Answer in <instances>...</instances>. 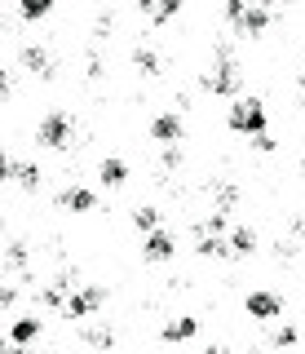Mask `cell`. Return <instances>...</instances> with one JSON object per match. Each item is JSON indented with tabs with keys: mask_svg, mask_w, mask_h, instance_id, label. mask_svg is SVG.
Here are the masks:
<instances>
[{
	"mask_svg": "<svg viewBox=\"0 0 305 354\" xmlns=\"http://www.w3.org/2000/svg\"><path fill=\"white\" fill-rule=\"evenodd\" d=\"M230 252V243L217 239V235H199V257H226Z\"/></svg>",
	"mask_w": 305,
	"mask_h": 354,
	"instance_id": "9a60e30c",
	"label": "cell"
},
{
	"mask_svg": "<svg viewBox=\"0 0 305 354\" xmlns=\"http://www.w3.org/2000/svg\"><path fill=\"white\" fill-rule=\"evenodd\" d=\"M204 88H208V93H235L239 88V71H235V62L226 58V53L213 62V71L204 75Z\"/></svg>",
	"mask_w": 305,
	"mask_h": 354,
	"instance_id": "277c9868",
	"label": "cell"
},
{
	"mask_svg": "<svg viewBox=\"0 0 305 354\" xmlns=\"http://www.w3.org/2000/svg\"><path fill=\"white\" fill-rule=\"evenodd\" d=\"M253 248H257V235H253L248 226H239L235 235H230V252H235V257H248Z\"/></svg>",
	"mask_w": 305,
	"mask_h": 354,
	"instance_id": "7c38bea8",
	"label": "cell"
},
{
	"mask_svg": "<svg viewBox=\"0 0 305 354\" xmlns=\"http://www.w3.org/2000/svg\"><path fill=\"white\" fill-rule=\"evenodd\" d=\"M124 177H128L124 160H102V182L106 186H124Z\"/></svg>",
	"mask_w": 305,
	"mask_h": 354,
	"instance_id": "5bb4252c",
	"label": "cell"
},
{
	"mask_svg": "<svg viewBox=\"0 0 305 354\" xmlns=\"http://www.w3.org/2000/svg\"><path fill=\"white\" fill-rule=\"evenodd\" d=\"M9 337H14V346H23V341L40 337V319H18V324L9 328Z\"/></svg>",
	"mask_w": 305,
	"mask_h": 354,
	"instance_id": "4fadbf2b",
	"label": "cell"
},
{
	"mask_svg": "<svg viewBox=\"0 0 305 354\" xmlns=\"http://www.w3.org/2000/svg\"><path fill=\"white\" fill-rule=\"evenodd\" d=\"M58 204H62V208H75V213H89L97 199H93V191H80V186H75V191H62Z\"/></svg>",
	"mask_w": 305,
	"mask_h": 354,
	"instance_id": "30bf717a",
	"label": "cell"
},
{
	"mask_svg": "<svg viewBox=\"0 0 305 354\" xmlns=\"http://www.w3.org/2000/svg\"><path fill=\"white\" fill-rule=\"evenodd\" d=\"M150 133H155V142H177V138H181V120L173 115V111H164V115H155Z\"/></svg>",
	"mask_w": 305,
	"mask_h": 354,
	"instance_id": "ba28073f",
	"label": "cell"
},
{
	"mask_svg": "<svg viewBox=\"0 0 305 354\" xmlns=\"http://www.w3.org/2000/svg\"><path fill=\"white\" fill-rule=\"evenodd\" d=\"M133 58H137V66H141L146 75H155V71H159V62H155V53H150V49H137Z\"/></svg>",
	"mask_w": 305,
	"mask_h": 354,
	"instance_id": "ffe728a7",
	"label": "cell"
},
{
	"mask_svg": "<svg viewBox=\"0 0 305 354\" xmlns=\"http://www.w3.org/2000/svg\"><path fill=\"white\" fill-rule=\"evenodd\" d=\"M226 18L235 22L239 36H261L270 22V9L266 0H226Z\"/></svg>",
	"mask_w": 305,
	"mask_h": 354,
	"instance_id": "6da1fadb",
	"label": "cell"
},
{
	"mask_svg": "<svg viewBox=\"0 0 305 354\" xmlns=\"http://www.w3.org/2000/svg\"><path fill=\"white\" fill-rule=\"evenodd\" d=\"M248 315H253V319H279L283 301L275 292H253V297H248Z\"/></svg>",
	"mask_w": 305,
	"mask_h": 354,
	"instance_id": "8992f818",
	"label": "cell"
},
{
	"mask_svg": "<svg viewBox=\"0 0 305 354\" xmlns=\"http://www.w3.org/2000/svg\"><path fill=\"white\" fill-rule=\"evenodd\" d=\"M141 257L146 261H168L173 257V239L164 235V230H150V239L141 243Z\"/></svg>",
	"mask_w": 305,
	"mask_h": 354,
	"instance_id": "52a82bcc",
	"label": "cell"
},
{
	"mask_svg": "<svg viewBox=\"0 0 305 354\" xmlns=\"http://www.w3.org/2000/svg\"><path fill=\"white\" fill-rule=\"evenodd\" d=\"M155 221H159L155 208H137V213H133V226L137 230H155Z\"/></svg>",
	"mask_w": 305,
	"mask_h": 354,
	"instance_id": "d6986e66",
	"label": "cell"
},
{
	"mask_svg": "<svg viewBox=\"0 0 305 354\" xmlns=\"http://www.w3.org/2000/svg\"><path fill=\"white\" fill-rule=\"evenodd\" d=\"M195 328H199L195 319H177V324L164 328V341H186V337H195Z\"/></svg>",
	"mask_w": 305,
	"mask_h": 354,
	"instance_id": "2e32d148",
	"label": "cell"
},
{
	"mask_svg": "<svg viewBox=\"0 0 305 354\" xmlns=\"http://www.w3.org/2000/svg\"><path fill=\"white\" fill-rule=\"evenodd\" d=\"M40 142H45V147H53V151L71 147V120L62 115V111L45 115V124H40Z\"/></svg>",
	"mask_w": 305,
	"mask_h": 354,
	"instance_id": "5b68a950",
	"label": "cell"
},
{
	"mask_svg": "<svg viewBox=\"0 0 305 354\" xmlns=\"http://www.w3.org/2000/svg\"><path fill=\"white\" fill-rule=\"evenodd\" d=\"M5 169L14 173V182L23 186V191H36V186H40V169H31V164H14V160H9Z\"/></svg>",
	"mask_w": 305,
	"mask_h": 354,
	"instance_id": "8fae6325",
	"label": "cell"
},
{
	"mask_svg": "<svg viewBox=\"0 0 305 354\" xmlns=\"http://www.w3.org/2000/svg\"><path fill=\"white\" fill-rule=\"evenodd\" d=\"M177 9H181V0H155V9H150V18H155V22H168L173 14H177Z\"/></svg>",
	"mask_w": 305,
	"mask_h": 354,
	"instance_id": "ac0fdd59",
	"label": "cell"
},
{
	"mask_svg": "<svg viewBox=\"0 0 305 354\" xmlns=\"http://www.w3.org/2000/svg\"><path fill=\"white\" fill-rule=\"evenodd\" d=\"M23 66H27V71H36V75H45V80L53 75L49 53H45V49H36V44H27V49H23Z\"/></svg>",
	"mask_w": 305,
	"mask_h": 354,
	"instance_id": "9c48e42d",
	"label": "cell"
},
{
	"mask_svg": "<svg viewBox=\"0 0 305 354\" xmlns=\"http://www.w3.org/2000/svg\"><path fill=\"white\" fill-rule=\"evenodd\" d=\"M230 129L235 133H266V106L257 102V97H239V102L230 106Z\"/></svg>",
	"mask_w": 305,
	"mask_h": 354,
	"instance_id": "7a4b0ae2",
	"label": "cell"
},
{
	"mask_svg": "<svg viewBox=\"0 0 305 354\" xmlns=\"http://www.w3.org/2000/svg\"><path fill=\"white\" fill-rule=\"evenodd\" d=\"M18 5H23V18H45L53 9V0H18Z\"/></svg>",
	"mask_w": 305,
	"mask_h": 354,
	"instance_id": "e0dca14e",
	"label": "cell"
},
{
	"mask_svg": "<svg viewBox=\"0 0 305 354\" xmlns=\"http://www.w3.org/2000/svg\"><path fill=\"white\" fill-rule=\"evenodd\" d=\"M102 301H106V288H80V292H71L67 301H62V315H67V319H84V315H93Z\"/></svg>",
	"mask_w": 305,
	"mask_h": 354,
	"instance_id": "3957f363",
	"label": "cell"
}]
</instances>
